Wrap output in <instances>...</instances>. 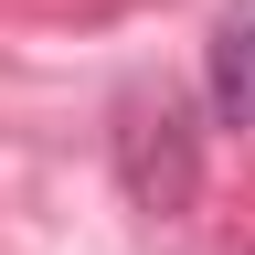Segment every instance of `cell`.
I'll use <instances>...</instances> for the list:
<instances>
[{"label":"cell","mask_w":255,"mask_h":255,"mask_svg":"<svg viewBox=\"0 0 255 255\" xmlns=\"http://www.w3.org/2000/svg\"><path fill=\"white\" fill-rule=\"evenodd\" d=\"M107 159H117V191L149 223H181L191 202H202V117H191V96L128 85L117 96V128H107Z\"/></svg>","instance_id":"obj_1"},{"label":"cell","mask_w":255,"mask_h":255,"mask_svg":"<svg viewBox=\"0 0 255 255\" xmlns=\"http://www.w3.org/2000/svg\"><path fill=\"white\" fill-rule=\"evenodd\" d=\"M202 107L223 128H255V0H223L202 43Z\"/></svg>","instance_id":"obj_2"}]
</instances>
